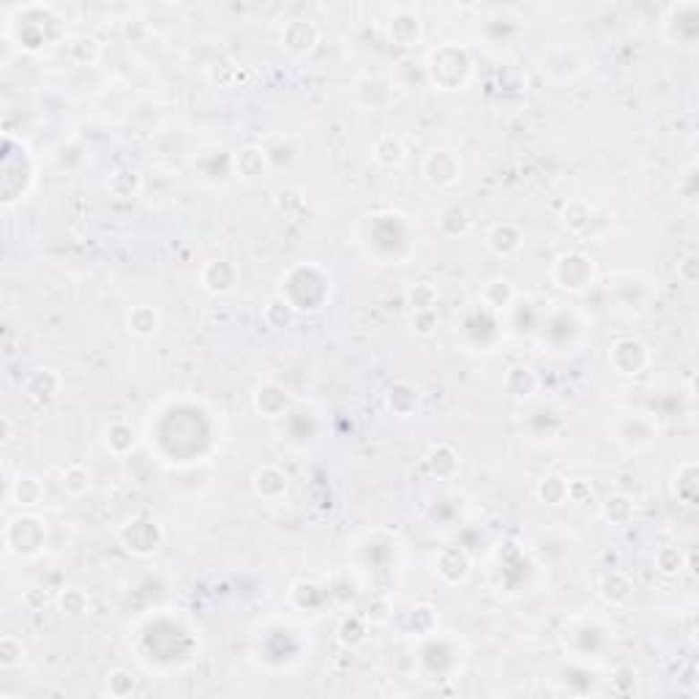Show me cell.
Instances as JSON below:
<instances>
[{
  "mask_svg": "<svg viewBox=\"0 0 699 699\" xmlns=\"http://www.w3.org/2000/svg\"><path fill=\"white\" fill-rule=\"evenodd\" d=\"M333 293L331 273L317 263H298L281 276L279 298H284L296 315H317L328 306Z\"/></svg>",
  "mask_w": 699,
  "mask_h": 699,
  "instance_id": "1",
  "label": "cell"
},
{
  "mask_svg": "<svg viewBox=\"0 0 699 699\" xmlns=\"http://www.w3.org/2000/svg\"><path fill=\"white\" fill-rule=\"evenodd\" d=\"M424 74L435 91H443V93L464 91L476 74L473 55L468 47H462L456 41H445L427 55Z\"/></svg>",
  "mask_w": 699,
  "mask_h": 699,
  "instance_id": "2",
  "label": "cell"
},
{
  "mask_svg": "<svg viewBox=\"0 0 699 699\" xmlns=\"http://www.w3.org/2000/svg\"><path fill=\"white\" fill-rule=\"evenodd\" d=\"M549 279L563 293L579 296L596 281V260L585 252H563L555 257Z\"/></svg>",
  "mask_w": 699,
  "mask_h": 699,
  "instance_id": "3",
  "label": "cell"
},
{
  "mask_svg": "<svg viewBox=\"0 0 699 699\" xmlns=\"http://www.w3.org/2000/svg\"><path fill=\"white\" fill-rule=\"evenodd\" d=\"M4 544L14 557H36L47 547V524L30 513H20L6 524Z\"/></svg>",
  "mask_w": 699,
  "mask_h": 699,
  "instance_id": "4",
  "label": "cell"
},
{
  "mask_svg": "<svg viewBox=\"0 0 699 699\" xmlns=\"http://www.w3.org/2000/svg\"><path fill=\"white\" fill-rule=\"evenodd\" d=\"M585 69H588V55L568 41H555L541 55V74L552 82H568Z\"/></svg>",
  "mask_w": 699,
  "mask_h": 699,
  "instance_id": "5",
  "label": "cell"
},
{
  "mask_svg": "<svg viewBox=\"0 0 699 699\" xmlns=\"http://www.w3.org/2000/svg\"><path fill=\"white\" fill-rule=\"evenodd\" d=\"M118 541L121 547L134 555V557H151L161 549L164 544V531L161 524L156 519H148V516H134L129 519L126 524H121L118 528Z\"/></svg>",
  "mask_w": 699,
  "mask_h": 699,
  "instance_id": "6",
  "label": "cell"
},
{
  "mask_svg": "<svg viewBox=\"0 0 699 699\" xmlns=\"http://www.w3.org/2000/svg\"><path fill=\"white\" fill-rule=\"evenodd\" d=\"M607 361L609 367L623 375V377H639L651 364H653V353L651 347L636 339V336H623V339H615L607 350Z\"/></svg>",
  "mask_w": 699,
  "mask_h": 699,
  "instance_id": "7",
  "label": "cell"
},
{
  "mask_svg": "<svg viewBox=\"0 0 699 699\" xmlns=\"http://www.w3.org/2000/svg\"><path fill=\"white\" fill-rule=\"evenodd\" d=\"M612 437L615 443L628 451V453H639V451H651L659 440V427L653 419L648 416H620L612 427Z\"/></svg>",
  "mask_w": 699,
  "mask_h": 699,
  "instance_id": "8",
  "label": "cell"
},
{
  "mask_svg": "<svg viewBox=\"0 0 699 699\" xmlns=\"http://www.w3.org/2000/svg\"><path fill=\"white\" fill-rule=\"evenodd\" d=\"M462 159L451 148H435L421 161V178L432 189H453L462 181Z\"/></svg>",
  "mask_w": 699,
  "mask_h": 699,
  "instance_id": "9",
  "label": "cell"
},
{
  "mask_svg": "<svg viewBox=\"0 0 699 699\" xmlns=\"http://www.w3.org/2000/svg\"><path fill=\"white\" fill-rule=\"evenodd\" d=\"M385 36L393 47H401V49H410V47H419L421 39H424V20L416 9L410 6H399L393 9L391 20L385 22Z\"/></svg>",
  "mask_w": 699,
  "mask_h": 699,
  "instance_id": "10",
  "label": "cell"
},
{
  "mask_svg": "<svg viewBox=\"0 0 699 699\" xmlns=\"http://www.w3.org/2000/svg\"><path fill=\"white\" fill-rule=\"evenodd\" d=\"M279 41H281V49H284V52L296 55V57H306V55H312V52L317 49V44H320V28H317L315 20H309V17H293V20L284 22Z\"/></svg>",
  "mask_w": 699,
  "mask_h": 699,
  "instance_id": "11",
  "label": "cell"
},
{
  "mask_svg": "<svg viewBox=\"0 0 699 699\" xmlns=\"http://www.w3.org/2000/svg\"><path fill=\"white\" fill-rule=\"evenodd\" d=\"M200 284L211 296H229L241 284V271L229 260H211L200 271Z\"/></svg>",
  "mask_w": 699,
  "mask_h": 699,
  "instance_id": "12",
  "label": "cell"
},
{
  "mask_svg": "<svg viewBox=\"0 0 699 699\" xmlns=\"http://www.w3.org/2000/svg\"><path fill=\"white\" fill-rule=\"evenodd\" d=\"M484 246L495 255V257H513L519 255V249L524 246V232L519 224L513 221H497L487 229V238H484Z\"/></svg>",
  "mask_w": 699,
  "mask_h": 699,
  "instance_id": "13",
  "label": "cell"
},
{
  "mask_svg": "<svg viewBox=\"0 0 699 699\" xmlns=\"http://www.w3.org/2000/svg\"><path fill=\"white\" fill-rule=\"evenodd\" d=\"M289 404H293L289 401V393L279 383H263L252 393V407L263 419H284L289 413Z\"/></svg>",
  "mask_w": 699,
  "mask_h": 699,
  "instance_id": "14",
  "label": "cell"
},
{
  "mask_svg": "<svg viewBox=\"0 0 699 699\" xmlns=\"http://www.w3.org/2000/svg\"><path fill=\"white\" fill-rule=\"evenodd\" d=\"M252 489L260 500L276 503L287 495L289 476H287L284 468H279V464H263V468H257L255 476H252Z\"/></svg>",
  "mask_w": 699,
  "mask_h": 699,
  "instance_id": "15",
  "label": "cell"
},
{
  "mask_svg": "<svg viewBox=\"0 0 699 699\" xmlns=\"http://www.w3.org/2000/svg\"><path fill=\"white\" fill-rule=\"evenodd\" d=\"M61 388H64V377L55 369H36L25 380V399L36 407H47L57 399Z\"/></svg>",
  "mask_w": 699,
  "mask_h": 699,
  "instance_id": "16",
  "label": "cell"
},
{
  "mask_svg": "<svg viewBox=\"0 0 699 699\" xmlns=\"http://www.w3.org/2000/svg\"><path fill=\"white\" fill-rule=\"evenodd\" d=\"M385 407L388 413H393L396 419H410L419 413L421 407V391L419 385L407 383V380H396L393 385H388L385 391Z\"/></svg>",
  "mask_w": 699,
  "mask_h": 699,
  "instance_id": "17",
  "label": "cell"
},
{
  "mask_svg": "<svg viewBox=\"0 0 699 699\" xmlns=\"http://www.w3.org/2000/svg\"><path fill=\"white\" fill-rule=\"evenodd\" d=\"M634 579L620 568H612L599 579V596L607 607H626L634 599Z\"/></svg>",
  "mask_w": 699,
  "mask_h": 699,
  "instance_id": "18",
  "label": "cell"
},
{
  "mask_svg": "<svg viewBox=\"0 0 699 699\" xmlns=\"http://www.w3.org/2000/svg\"><path fill=\"white\" fill-rule=\"evenodd\" d=\"M470 555L464 552L462 547H445L437 557V574L445 585H464L470 576Z\"/></svg>",
  "mask_w": 699,
  "mask_h": 699,
  "instance_id": "19",
  "label": "cell"
},
{
  "mask_svg": "<svg viewBox=\"0 0 699 699\" xmlns=\"http://www.w3.org/2000/svg\"><path fill=\"white\" fill-rule=\"evenodd\" d=\"M672 495L686 508H694L699 503V464L694 459L677 464V470L672 476Z\"/></svg>",
  "mask_w": 699,
  "mask_h": 699,
  "instance_id": "20",
  "label": "cell"
},
{
  "mask_svg": "<svg viewBox=\"0 0 699 699\" xmlns=\"http://www.w3.org/2000/svg\"><path fill=\"white\" fill-rule=\"evenodd\" d=\"M503 391L516 401H528L539 391V375L528 364H513L503 375Z\"/></svg>",
  "mask_w": 699,
  "mask_h": 699,
  "instance_id": "21",
  "label": "cell"
},
{
  "mask_svg": "<svg viewBox=\"0 0 699 699\" xmlns=\"http://www.w3.org/2000/svg\"><path fill=\"white\" fill-rule=\"evenodd\" d=\"M479 304L487 306V309L495 312V315H503V312H508V309L516 304V287H513L508 279H503V276L489 279V281L481 287Z\"/></svg>",
  "mask_w": 699,
  "mask_h": 699,
  "instance_id": "22",
  "label": "cell"
},
{
  "mask_svg": "<svg viewBox=\"0 0 699 699\" xmlns=\"http://www.w3.org/2000/svg\"><path fill=\"white\" fill-rule=\"evenodd\" d=\"M232 169H236V175H241V178H263V175L271 172V161H268V153L263 145H246L241 148L238 153H232Z\"/></svg>",
  "mask_w": 699,
  "mask_h": 699,
  "instance_id": "23",
  "label": "cell"
},
{
  "mask_svg": "<svg viewBox=\"0 0 699 699\" xmlns=\"http://www.w3.org/2000/svg\"><path fill=\"white\" fill-rule=\"evenodd\" d=\"M427 470L437 481H451L459 473V453L448 443H437L427 453Z\"/></svg>",
  "mask_w": 699,
  "mask_h": 699,
  "instance_id": "24",
  "label": "cell"
},
{
  "mask_svg": "<svg viewBox=\"0 0 699 699\" xmlns=\"http://www.w3.org/2000/svg\"><path fill=\"white\" fill-rule=\"evenodd\" d=\"M470 227H473V219H470V213H468V208H464L462 203H445L443 208H440V213H437V229L443 232V236H448V238H462V236H468L470 232Z\"/></svg>",
  "mask_w": 699,
  "mask_h": 699,
  "instance_id": "25",
  "label": "cell"
},
{
  "mask_svg": "<svg viewBox=\"0 0 699 699\" xmlns=\"http://www.w3.org/2000/svg\"><path fill=\"white\" fill-rule=\"evenodd\" d=\"M560 221L568 232H574V236H585V232L591 229V224L596 221V208L588 200H571V203L563 205Z\"/></svg>",
  "mask_w": 699,
  "mask_h": 699,
  "instance_id": "26",
  "label": "cell"
},
{
  "mask_svg": "<svg viewBox=\"0 0 699 699\" xmlns=\"http://www.w3.org/2000/svg\"><path fill=\"white\" fill-rule=\"evenodd\" d=\"M44 481L39 476H17L9 487V500H14V505L20 508H36L44 503Z\"/></svg>",
  "mask_w": 699,
  "mask_h": 699,
  "instance_id": "27",
  "label": "cell"
},
{
  "mask_svg": "<svg viewBox=\"0 0 699 699\" xmlns=\"http://www.w3.org/2000/svg\"><path fill=\"white\" fill-rule=\"evenodd\" d=\"M356 96H358L361 104H367V107H372V109H383V107L391 101L393 91H391V82H385L383 77H377V74H364V77L356 82Z\"/></svg>",
  "mask_w": 699,
  "mask_h": 699,
  "instance_id": "28",
  "label": "cell"
},
{
  "mask_svg": "<svg viewBox=\"0 0 699 699\" xmlns=\"http://www.w3.org/2000/svg\"><path fill=\"white\" fill-rule=\"evenodd\" d=\"M375 161L385 169H396L407 161V145L401 137L396 134H383L377 142H375Z\"/></svg>",
  "mask_w": 699,
  "mask_h": 699,
  "instance_id": "29",
  "label": "cell"
},
{
  "mask_svg": "<svg viewBox=\"0 0 699 699\" xmlns=\"http://www.w3.org/2000/svg\"><path fill=\"white\" fill-rule=\"evenodd\" d=\"M137 445V435L129 424L124 421H115L104 429V448L112 456H129Z\"/></svg>",
  "mask_w": 699,
  "mask_h": 699,
  "instance_id": "30",
  "label": "cell"
},
{
  "mask_svg": "<svg viewBox=\"0 0 699 699\" xmlns=\"http://www.w3.org/2000/svg\"><path fill=\"white\" fill-rule=\"evenodd\" d=\"M636 513V503L623 495V492H615V495H607L604 503H601V516L609 522V524H626L631 522Z\"/></svg>",
  "mask_w": 699,
  "mask_h": 699,
  "instance_id": "31",
  "label": "cell"
},
{
  "mask_svg": "<svg viewBox=\"0 0 699 699\" xmlns=\"http://www.w3.org/2000/svg\"><path fill=\"white\" fill-rule=\"evenodd\" d=\"M367 617H361V615H347V617H341V623H339V628H336V639L344 645V648H350V651H356V648H361L364 643H367Z\"/></svg>",
  "mask_w": 699,
  "mask_h": 699,
  "instance_id": "32",
  "label": "cell"
},
{
  "mask_svg": "<svg viewBox=\"0 0 699 699\" xmlns=\"http://www.w3.org/2000/svg\"><path fill=\"white\" fill-rule=\"evenodd\" d=\"M91 487H93V479H91V470L85 468L82 462H74V464H69V468H64V473H61V489H64L66 495L82 497V495L91 492Z\"/></svg>",
  "mask_w": 699,
  "mask_h": 699,
  "instance_id": "33",
  "label": "cell"
},
{
  "mask_svg": "<svg viewBox=\"0 0 699 699\" xmlns=\"http://www.w3.org/2000/svg\"><path fill=\"white\" fill-rule=\"evenodd\" d=\"M57 609H61L64 617L80 620L91 612V596L82 588H66L57 596Z\"/></svg>",
  "mask_w": 699,
  "mask_h": 699,
  "instance_id": "34",
  "label": "cell"
},
{
  "mask_svg": "<svg viewBox=\"0 0 699 699\" xmlns=\"http://www.w3.org/2000/svg\"><path fill=\"white\" fill-rule=\"evenodd\" d=\"M159 323H161V315L153 306H134L129 312V331L140 339L153 336L159 331Z\"/></svg>",
  "mask_w": 699,
  "mask_h": 699,
  "instance_id": "35",
  "label": "cell"
},
{
  "mask_svg": "<svg viewBox=\"0 0 699 699\" xmlns=\"http://www.w3.org/2000/svg\"><path fill=\"white\" fill-rule=\"evenodd\" d=\"M536 495H539V500H541L544 505H552V508L565 505V503H568V479H563V476H547V479L539 481Z\"/></svg>",
  "mask_w": 699,
  "mask_h": 699,
  "instance_id": "36",
  "label": "cell"
},
{
  "mask_svg": "<svg viewBox=\"0 0 699 699\" xmlns=\"http://www.w3.org/2000/svg\"><path fill=\"white\" fill-rule=\"evenodd\" d=\"M69 55L77 66H93L101 57V41L96 36H77L69 41Z\"/></svg>",
  "mask_w": 699,
  "mask_h": 699,
  "instance_id": "37",
  "label": "cell"
},
{
  "mask_svg": "<svg viewBox=\"0 0 699 699\" xmlns=\"http://www.w3.org/2000/svg\"><path fill=\"white\" fill-rule=\"evenodd\" d=\"M437 301H440V293H437V287L429 284V281H419L407 289V306H410V312L437 309Z\"/></svg>",
  "mask_w": 699,
  "mask_h": 699,
  "instance_id": "38",
  "label": "cell"
},
{
  "mask_svg": "<svg viewBox=\"0 0 699 699\" xmlns=\"http://www.w3.org/2000/svg\"><path fill=\"white\" fill-rule=\"evenodd\" d=\"M142 189V178L137 169H115L109 175V192L115 197H134Z\"/></svg>",
  "mask_w": 699,
  "mask_h": 699,
  "instance_id": "39",
  "label": "cell"
},
{
  "mask_svg": "<svg viewBox=\"0 0 699 699\" xmlns=\"http://www.w3.org/2000/svg\"><path fill=\"white\" fill-rule=\"evenodd\" d=\"M293 320H296V312L289 309V304L279 296L273 301H268V306L263 309V323L271 331H284V328L293 325Z\"/></svg>",
  "mask_w": 699,
  "mask_h": 699,
  "instance_id": "40",
  "label": "cell"
},
{
  "mask_svg": "<svg viewBox=\"0 0 699 699\" xmlns=\"http://www.w3.org/2000/svg\"><path fill=\"white\" fill-rule=\"evenodd\" d=\"M653 563H656L659 574H664V576H677V574H683V568H686V555H683L680 547H661V549L656 552Z\"/></svg>",
  "mask_w": 699,
  "mask_h": 699,
  "instance_id": "41",
  "label": "cell"
},
{
  "mask_svg": "<svg viewBox=\"0 0 699 699\" xmlns=\"http://www.w3.org/2000/svg\"><path fill=\"white\" fill-rule=\"evenodd\" d=\"M25 661V645L22 639L14 636V634H6L4 639H0V667L4 669H14Z\"/></svg>",
  "mask_w": 699,
  "mask_h": 699,
  "instance_id": "42",
  "label": "cell"
},
{
  "mask_svg": "<svg viewBox=\"0 0 699 699\" xmlns=\"http://www.w3.org/2000/svg\"><path fill=\"white\" fill-rule=\"evenodd\" d=\"M104 688L109 696H118V699L129 696V694H134V675L129 669H112L104 677Z\"/></svg>",
  "mask_w": 699,
  "mask_h": 699,
  "instance_id": "43",
  "label": "cell"
},
{
  "mask_svg": "<svg viewBox=\"0 0 699 699\" xmlns=\"http://www.w3.org/2000/svg\"><path fill=\"white\" fill-rule=\"evenodd\" d=\"M36 22H39V20H36ZM36 22H25L22 30H20V36H17V41H20V47H22L25 52H41V49L49 44L47 30H44L41 25H36Z\"/></svg>",
  "mask_w": 699,
  "mask_h": 699,
  "instance_id": "44",
  "label": "cell"
},
{
  "mask_svg": "<svg viewBox=\"0 0 699 699\" xmlns=\"http://www.w3.org/2000/svg\"><path fill=\"white\" fill-rule=\"evenodd\" d=\"M440 325V317H437V309H429V312H410V328L416 336H424L429 339Z\"/></svg>",
  "mask_w": 699,
  "mask_h": 699,
  "instance_id": "45",
  "label": "cell"
},
{
  "mask_svg": "<svg viewBox=\"0 0 699 699\" xmlns=\"http://www.w3.org/2000/svg\"><path fill=\"white\" fill-rule=\"evenodd\" d=\"M410 623H413V628H416V634L419 636H429V634H435V628H437V615H435V609L432 607H416L413 612H410Z\"/></svg>",
  "mask_w": 699,
  "mask_h": 699,
  "instance_id": "46",
  "label": "cell"
},
{
  "mask_svg": "<svg viewBox=\"0 0 699 699\" xmlns=\"http://www.w3.org/2000/svg\"><path fill=\"white\" fill-rule=\"evenodd\" d=\"M367 623H372V626H385V623H391V617H393V604L388 601V599H383V596H377V599H372V604L367 607Z\"/></svg>",
  "mask_w": 699,
  "mask_h": 699,
  "instance_id": "47",
  "label": "cell"
},
{
  "mask_svg": "<svg viewBox=\"0 0 699 699\" xmlns=\"http://www.w3.org/2000/svg\"><path fill=\"white\" fill-rule=\"evenodd\" d=\"M696 255L694 252H686L680 260H677V279L683 281V284H694L696 281Z\"/></svg>",
  "mask_w": 699,
  "mask_h": 699,
  "instance_id": "48",
  "label": "cell"
},
{
  "mask_svg": "<svg viewBox=\"0 0 699 699\" xmlns=\"http://www.w3.org/2000/svg\"><path fill=\"white\" fill-rule=\"evenodd\" d=\"M588 497H593V487L588 481H568V503H588Z\"/></svg>",
  "mask_w": 699,
  "mask_h": 699,
  "instance_id": "49",
  "label": "cell"
},
{
  "mask_svg": "<svg viewBox=\"0 0 699 699\" xmlns=\"http://www.w3.org/2000/svg\"><path fill=\"white\" fill-rule=\"evenodd\" d=\"M0 424H4V437H0V440H4V443H9V440H12V424H9V419H4Z\"/></svg>",
  "mask_w": 699,
  "mask_h": 699,
  "instance_id": "50",
  "label": "cell"
}]
</instances>
